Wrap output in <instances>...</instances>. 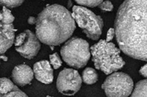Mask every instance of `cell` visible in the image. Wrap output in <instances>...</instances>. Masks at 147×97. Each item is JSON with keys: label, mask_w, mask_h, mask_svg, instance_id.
I'll use <instances>...</instances> for the list:
<instances>
[{"label": "cell", "mask_w": 147, "mask_h": 97, "mask_svg": "<svg viewBox=\"0 0 147 97\" xmlns=\"http://www.w3.org/2000/svg\"><path fill=\"white\" fill-rule=\"evenodd\" d=\"M33 74L35 78L42 83L48 84L53 79V70L47 60L38 61L33 65Z\"/></svg>", "instance_id": "obj_9"}, {"label": "cell", "mask_w": 147, "mask_h": 97, "mask_svg": "<svg viewBox=\"0 0 147 97\" xmlns=\"http://www.w3.org/2000/svg\"><path fill=\"white\" fill-rule=\"evenodd\" d=\"M146 1H125L115 20V34L120 49L127 55L146 61Z\"/></svg>", "instance_id": "obj_1"}, {"label": "cell", "mask_w": 147, "mask_h": 97, "mask_svg": "<svg viewBox=\"0 0 147 97\" xmlns=\"http://www.w3.org/2000/svg\"><path fill=\"white\" fill-rule=\"evenodd\" d=\"M98 78L96 71L91 67L86 68L82 72V80L87 84H92L95 83Z\"/></svg>", "instance_id": "obj_13"}, {"label": "cell", "mask_w": 147, "mask_h": 97, "mask_svg": "<svg viewBox=\"0 0 147 97\" xmlns=\"http://www.w3.org/2000/svg\"><path fill=\"white\" fill-rule=\"evenodd\" d=\"M75 29L71 13L60 5L46 7L36 18V35L40 42L48 45L57 46L63 43Z\"/></svg>", "instance_id": "obj_2"}, {"label": "cell", "mask_w": 147, "mask_h": 97, "mask_svg": "<svg viewBox=\"0 0 147 97\" xmlns=\"http://www.w3.org/2000/svg\"><path fill=\"white\" fill-rule=\"evenodd\" d=\"M75 2L79 5L85 6L90 7L98 6L102 1H75Z\"/></svg>", "instance_id": "obj_18"}, {"label": "cell", "mask_w": 147, "mask_h": 97, "mask_svg": "<svg viewBox=\"0 0 147 97\" xmlns=\"http://www.w3.org/2000/svg\"><path fill=\"white\" fill-rule=\"evenodd\" d=\"M15 49L23 57L30 59L40 49V43L36 35L29 30L19 34L14 41Z\"/></svg>", "instance_id": "obj_7"}, {"label": "cell", "mask_w": 147, "mask_h": 97, "mask_svg": "<svg viewBox=\"0 0 147 97\" xmlns=\"http://www.w3.org/2000/svg\"><path fill=\"white\" fill-rule=\"evenodd\" d=\"M60 54L67 64L76 68H81L86 65L90 58L89 45L80 38L73 37L61 47Z\"/></svg>", "instance_id": "obj_4"}, {"label": "cell", "mask_w": 147, "mask_h": 97, "mask_svg": "<svg viewBox=\"0 0 147 97\" xmlns=\"http://www.w3.org/2000/svg\"><path fill=\"white\" fill-rule=\"evenodd\" d=\"M114 34H115V31H114V29L113 28H110L107 33V35H106V41L107 42H110L113 38L114 37Z\"/></svg>", "instance_id": "obj_20"}, {"label": "cell", "mask_w": 147, "mask_h": 97, "mask_svg": "<svg viewBox=\"0 0 147 97\" xmlns=\"http://www.w3.org/2000/svg\"><path fill=\"white\" fill-rule=\"evenodd\" d=\"M0 97H28L10 79L0 78Z\"/></svg>", "instance_id": "obj_12"}, {"label": "cell", "mask_w": 147, "mask_h": 97, "mask_svg": "<svg viewBox=\"0 0 147 97\" xmlns=\"http://www.w3.org/2000/svg\"><path fill=\"white\" fill-rule=\"evenodd\" d=\"M2 15V19L1 22L5 25H11L14 20V17L11 13L10 11L6 7H2V11L1 12Z\"/></svg>", "instance_id": "obj_15"}, {"label": "cell", "mask_w": 147, "mask_h": 97, "mask_svg": "<svg viewBox=\"0 0 147 97\" xmlns=\"http://www.w3.org/2000/svg\"><path fill=\"white\" fill-rule=\"evenodd\" d=\"M46 97H53V96H49V95H47Z\"/></svg>", "instance_id": "obj_24"}, {"label": "cell", "mask_w": 147, "mask_h": 97, "mask_svg": "<svg viewBox=\"0 0 147 97\" xmlns=\"http://www.w3.org/2000/svg\"><path fill=\"white\" fill-rule=\"evenodd\" d=\"M146 79L139 81L136 85L130 97H146Z\"/></svg>", "instance_id": "obj_14"}, {"label": "cell", "mask_w": 147, "mask_h": 97, "mask_svg": "<svg viewBox=\"0 0 147 97\" xmlns=\"http://www.w3.org/2000/svg\"><path fill=\"white\" fill-rule=\"evenodd\" d=\"M23 2V1H0V5L6 8H13L20 6Z\"/></svg>", "instance_id": "obj_17"}, {"label": "cell", "mask_w": 147, "mask_h": 97, "mask_svg": "<svg viewBox=\"0 0 147 97\" xmlns=\"http://www.w3.org/2000/svg\"><path fill=\"white\" fill-rule=\"evenodd\" d=\"M33 72L28 65L21 64L16 66L12 71V79L13 82L18 86H24L32 80Z\"/></svg>", "instance_id": "obj_10"}, {"label": "cell", "mask_w": 147, "mask_h": 97, "mask_svg": "<svg viewBox=\"0 0 147 97\" xmlns=\"http://www.w3.org/2000/svg\"><path fill=\"white\" fill-rule=\"evenodd\" d=\"M0 59H3L4 61H7V56H3V55L0 56Z\"/></svg>", "instance_id": "obj_23"}, {"label": "cell", "mask_w": 147, "mask_h": 97, "mask_svg": "<svg viewBox=\"0 0 147 97\" xmlns=\"http://www.w3.org/2000/svg\"><path fill=\"white\" fill-rule=\"evenodd\" d=\"M50 63L53 66L54 69H58L62 64V62L59 54L57 52H55L49 55Z\"/></svg>", "instance_id": "obj_16"}, {"label": "cell", "mask_w": 147, "mask_h": 97, "mask_svg": "<svg viewBox=\"0 0 147 97\" xmlns=\"http://www.w3.org/2000/svg\"><path fill=\"white\" fill-rule=\"evenodd\" d=\"M82 83V78L76 70L65 68L59 74L56 87L61 94L71 96L75 94L80 90Z\"/></svg>", "instance_id": "obj_8"}, {"label": "cell", "mask_w": 147, "mask_h": 97, "mask_svg": "<svg viewBox=\"0 0 147 97\" xmlns=\"http://www.w3.org/2000/svg\"><path fill=\"white\" fill-rule=\"evenodd\" d=\"M14 33L12 24L5 25L0 21V54H3L14 43Z\"/></svg>", "instance_id": "obj_11"}, {"label": "cell", "mask_w": 147, "mask_h": 97, "mask_svg": "<svg viewBox=\"0 0 147 97\" xmlns=\"http://www.w3.org/2000/svg\"><path fill=\"white\" fill-rule=\"evenodd\" d=\"M91 52L95 68L106 75L121 69L125 65L120 56V50L112 42L101 39L91 47Z\"/></svg>", "instance_id": "obj_3"}, {"label": "cell", "mask_w": 147, "mask_h": 97, "mask_svg": "<svg viewBox=\"0 0 147 97\" xmlns=\"http://www.w3.org/2000/svg\"><path fill=\"white\" fill-rule=\"evenodd\" d=\"M28 22L30 25H34L36 24V18L34 17H29L28 19Z\"/></svg>", "instance_id": "obj_22"}, {"label": "cell", "mask_w": 147, "mask_h": 97, "mask_svg": "<svg viewBox=\"0 0 147 97\" xmlns=\"http://www.w3.org/2000/svg\"><path fill=\"white\" fill-rule=\"evenodd\" d=\"M98 7L100 8L103 11H110L113 9V6L111 2L109 1H102L98 6Z\"/></svg>", "instance_id": "obj_19"}, {"label": "cell", "mask_w": 147, "mask_h": 97, "mask_svg": "<svg viewBox=\"0 0 147 97\" xmlns=\"http://www.w3.org/2000/svg\"><path fill=\"white\" fill-rule=\"evenodd\" d=\"M102 88L107 97H128L133 88L130 76L122 72H116L108 76Z\"/></svg>", "instance_id": "obj_6"}, {"label": "cell", "mask_w": 147, "mask_h": 97, "mask_svg": "<svg viewBox=\"0 0 147 97\" xmlns=\"http://www.w3.org/2000/svg\"><path fill=\"white\" fill-rule=\"evenodd\" d=\"M147 65L145 64L144 66H143L141 69L140 70V73L141 75H142L143 76H144L145 78L147 76Z\"/></svg>", "instance_id": "obj_21"}, {"label": "cell", "mask_w": 147, "mask_h": 97, "mask_svg": "<svg viewBox=\"0 0 147 97\" xmlns=\"http://www.w3.org/2000/svg\"><path fill=\"white\" fill-rule=\"evenodd\" d=\"M72 17L86 36L92 40H97L100 36L103 22L99 15L81 6H74Z\"/></svg>", "instance_id": "obj_5"}]
</instances>
